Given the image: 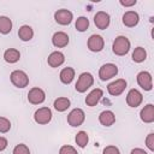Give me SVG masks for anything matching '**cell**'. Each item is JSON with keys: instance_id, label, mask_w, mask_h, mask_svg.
<instances>
[{"instance_id": "1", "label": "cell", "mask_w": 154, "mask_h": 154, "mask_svg": "<svg viewBox=\"0 0 154 154\" xmlns=\"http://www.w3.org/2000/svg\"><path fill=\"white\" fill-rule=\"evenodd\" d=\"M130 46H131V43H130V41H129L128 37H125V36H118L113 41L112 49H113V53L116 55L123 57V55H125V54L129 53Z\"/></svg>"}, {"instance_id": "2", "label": "cell", "mask_w": 154, "mask_h": 154, "mask_svg": "<svg viewBox=\"0 0 154 154\" xmlns=\"http://www.w3.org/2000/svg\"><path fill=\"white\" fill-rule=\"evenodd\" d=\"M93 83H94V77H93V75L89 73V72H83V73L79 75L78 79H77V82H76L75 88H76V90H77L78 93H85V91L93 85Z\"/></svg>"}, {"instance_id": "3", "label": "cell", "mask_w": 154, "mask_h": 154, "mask_svg": "<svg viewBox=\"0 0 154 154\" xmlns=\"http://www.w3.org/2000/svg\"><path fill=\"white\" fill-rule=\"evenodd\" d=\"M10 79H11V82H12V84L14 87L20 88V89L28 87V84H29V77L22 70H14V71H12L11 75H10Z\"/></svg>"}, {"instance_id": "4", "label": "cell", "mask_w": 154, "mask_h": 154, "mask_svg": "<svg viewBox=\"0 0 154 154\" xmlns=\"http://www.w3.org/2000/svg\"><path fill=\"white\" fill-rule=\"evenodd\" d=\"M84 119H85V114L82 108H73L67 114V123L73 128L81 126L84 123Z\"/></svg>"}, {"instance_id": "5", "label": "cell", "mask_w": 154, "mask_h": 154, "mask_svg": "<svg viewBox=\"0 0 154 154\" xmlns=\"http://www.w3.org/2000/svg\"><path fill=\"white\" fill-rule=\"evenodd\" d=\"M117 73H118V66L116 64H112V63L102 65L99 70V77L101 81L111 79L114 76H117Z\"/></svg>"}, {"instance_id": "6", "label": "cell", "mask_w": 154, "mask_h": 154, "mask_svg": "<svg viewBox=\"0 0 154 154\" xmlns=\"http://www.w3.org/2000/svg\"><path fill=\"white\" fill-rule=\"evenodd\" d=\"M52 111L48 107H41L38 109H36V112L34 113V120L40 124V125H45L48 124L52 120Z\"/></svg>"}, {"instance_id": "7", "label": "cell", "mask_w": 154, "mask_h": 154, "mask_svg": "<svg viewBox=\"0 0 154 154\" xmlns=\"http://www.w3.org/2000/svg\"><path fill=\"white\" fill-rule=\"evenodd\" d=\"M46 100V93L38 87H34L28 93V101L32 105H40Z\"/></svg>"}, {"instance_id": "8", "label": "cell", "mask_w": 154, "mask_h": 154, "mask_svg": "<svg viewBox=\"0 0 154 154\" xmlns=\"http://www.w3.org/2000/svg\"><path fill=\"white\" fill-rule=\"evenodd\" d=\"M87 46H88V49L91 51V52H101L105 47V40L102 38V36L100 35H91L89 38H88V42H87Z\"/></svg>"}, {"instance_id": "9", "label": "cell", "mask_w": 154, "mask_h": 154, "mask_svg": "<svg viewBox=\"0 0 154 154\" xmlns=\"http://www.w3.org/2000/svg\"><path fill=\"white\" fill-rule=\"evenodd\" d=\"M54 19L60 25H69L73 19V14L71 11H69L66 8H61L54 13Z\"/></svg>"}, {"instance_id": "10", "label": "cell", "mask_w": 154, "mask_h": 154, "mask_svg": "<svg viewBox=\"0 0 154 154\" xmlns=\"http://www.w3.org/2000/svg\"><path fill=\"white\" fill-rule=\"evenodd\" d=\"M125 88H126V81L123 78H118L107 85V90H108L109 95H112V96L120 95L125 90Z\"/></svg>"}, {"instance_id": "11", "label": "cell", "mask_w": 154, "mask_h": 154, "mask_svg": "<svg viewBox=\"0 0 154 154\" xmlns=\"http://www.w3.org/2000/svg\"><path fill=\"white\" fill-rule=\"evenodd\" d=\"M94 23L96 25L97 29H101V30H105L108 28L109 23H111V17L107 12L105 11H99L96 12V14L94 16Z\"/></svg>"}, {"instance_id": "12", "label": "cell", "mask_w": 154, "mask_h": 154, "mask_svg": "<svg viewBox=\"0 0 154 154\" xmlns=\"http://www.w3.org/2000/svg\"><path fill=\"white\" fill-rule=\"evenodd\" d=\"M142 101H143V95L141 94L140 90H137V89H130L129 90V93L126 95V103H128V106L136 108V107H138L142 103Z\"/></svg>"}, {"instance_id": "13", "label": "cell", "mask_w": 154, "mask_h": 154, "mask_svg": "<svg viewBox=\"0 0 154 154\" xmlns=\"http://www.w3.org/2000/svg\"><path fill=\"white\" fill-rule=\"evenodd\" d=\"M137 83L138 85L149 91L153 89V79H152V75L148 72V71H141L138 75H137Z\"/></svg>"}, {"instance_id": "14", "label": "cell", "mask_w": 154, "mask_h": 154, "mask_svg": "<svg viewBox=\"0 0 154 154\" xmlns=\"http://www.w3.org/2000/svg\"><path fill=\"white\" fill-rule=\"evenodd\" d=\"M69 35L64 31H57L53 34L52 36V43L54 47L57 48H63V47H66L69 45Z\"/></svg>"}, {"instance_id": "15", "label": "cell", "mask_w": 154, "mask_h": 154, "mask_svg": "<svg viewBox=\"0 0 154 154\" xmlns=\"http://www.w3.org/2000/svg\"><path fill=\"white\" fill-rule=\"evenodd\" d=\"M102 96H103L102 89H100V88L93 89V90L87 95V97H85V103H87V106H89V107L96 106V105L99 103V101L102 99Z\"/></svg>"}, {"instance_id": "16", "label": "cell", "mask_w": 154, "mask_h": 154, "mask_svg": "<svg viewBox=\"0 0 154 154\" xmlns=\"http://www.w3.org/2000/svg\"><path fill=\"white\" fill-rule=\"evenodd\" d=\"M140 22V16L135 11H126L123 14V24L128 28H134Z\"/></svg>"}, {"instance_id": "17", "label": "cell", "mask_w": 154, "mask_h": 154, "mask_svg": "<svg viewBox=\"0 0 154 154\" xmlns=\"http://www.w3.org/2000/svg\"><path fill=\"white\" fill-rule=\"evenodd\" d=\"M64 61H65V55L59 51L52 52L47 58V63L51 67H59L60 65L64 64Z\"/></svg>"}, {"instance_id": "18", "label": "cell", "mask_w": 154, "mask_h": 154, "mask_svg": "<svg viewBox=\"0 0 154 154\" xmlns=\"http://www.w3.org/2000/svg\"><path fill=\"white\" fill-rule=\"evenodd\" d=\"M140 117H141V120L149 124V123H153L154 122V105L153 103H148L146 105L141 112H140Z\"/></svg>"}, {"instance_id": "19", "label": "cell", "mask_w": 154, "mask_h": 154, "mask_svg": "<svg viewBox=\"0 0 154 154\" xmlns=\"http://www.w3.org/2000/svg\"><path fill=\"white\" fill-rule=\"evenodd\" d=\"M99 122L103 126H111V125H113L116 123V114L109 109L102 111L99 114Z\"/></svg>"}, {"instance_id": "20", "label": "cell", "mask_w": 154, "mask_h": 154, "mask_svg": "<svg viewBox=\"0 0 154 154\" xmlns=\"http://www.w3.org/2000/svg\"><path fill=\"white\" fill-rule=\"evenodd\" d=\"M4 59L8 64H14L20 59V53L16 48H8L4 52Z\"/></svg>"}, {"instance_id": "21", "label": "cell", "mask_w": 154, "mask_h": 154, "mask_svg": "<svg viewBox=\"0 0 154 154\" xmlns=\"http://www.w3.org/2000/svg\"><path fill=\"white\" fill-rule=\"evenodd\" d=\"M59 78L61 81V83L64 84H70L73 78H75V70L70 66L67 67H64L61 71H60V75H59Z\"/></svg>"}, {"instance_id": "22", "label": "cell", "mask_w": 154, "mask_h": 154, "mask_svg": "<svg viewBox=\"0 0 154 154\" xmlns=\"http://www.w3.org/2000/svg\"><path fill=\"white\" fill-rule=\"evenodd\" d=\"M18 37L22 40V41H30L32 37H34V30L31 26L29 25H22L18 30Z\"/></svg>"}, {"instance_id": "23", "label": "cell", "mask_w": 154, "mask_h": 154, "mask_svg": "<svg viewBox=\"0 0 154 154\" xmlns=\"http://www.w3.org/2000/svg\"><path fill=\"white\" fill-rule=\"evenodd\" d=\"M70 105H71V101H70L67 97H64V96L55 99V100H54V103H53L54 108H55L58 112H64V111H66V109L70 107Z\"/></svg>"}, {"instance_id": "24", "label": "cell", "mask_w": 154, "mask_h": 154, "mask_svg": "<svg viewBox=\"0 0 154 154\" xmlns=\"http://www.w3.org/2000/svg\"><path fill=\"white\" fill-rule=\"evenodd\" d=\"M12 30V20L6 16H0V34L7 35Z\"/></svg>"}, {"instance_id": "25", "label": "cell", "mask_w": 154, "mask_h": 154, "mask_svg": "<svg viewBox=\"0 0 154 154\" xmlns=\"http://www.w3.org/2000/svg\"><path fill=\"white\" fill-rule=\"evenodd\" d=\"M147 59V52L143 47H136L132 52V60L135 63H142Z\"/></svg>"}, {"instance_id": "26", "label": "cell", "mask_w": 154, "mask_h": 154, "mask_svg": "<svg viewBox=\"0 0 154 154\" xmlns=\"http://www.w3.org/2000/svg\"><path fill=\"white\" fill-rule=\"evenodd\" d=\"M75 141H76V144H77L78 147L84 148V147L88 144V142H89V136H88L87 131H83V130L78 131L77 135H76Z\"/></svg>"}, {"instance_id": "27", "label": "cell", "mask_w": 154, "mask_h": 154, "mask_svg": "<svg viewBox=\"0 0 154 154\" xmlns=\"http://www.w3.org/2000/svg\"><path fill=\"white\" fill-rule=\"evenodd\" d=\"M88 28H89V19L87 17H83V16L82 17H78L77 20H76V29H77V31L83 32Z\"/></svg>"}, {"instance_id": "28", "label": "cell", "mask_w": 154, "mask_h": 154, "mask_svg": "<svg viewBox=\"0 0 154 154\" xmlns=\"http://www.w3.org/2000/svg\"><path fill=\"white\" fill-rule=\"evenodd\" d=\"M10 129H11V122L5 117H0V134H6L10 131Z\"/></svg>"}, {"instance_id": "29", "label": "cell", "mask_w": 154, "mask_h": 154, "mask_svg": "<svg viewBox=\"0 0 154 154\" xmlns=\"http://www.w3.org/2000/svg\"><path fill=\"white\" fill-rule=\"evenodd\" d=\"M12 154H30V149L26 144L24 143H19L13 148Z\"/></svg>"}, {"instance_id": "30", "label": "cell", "mask_w": 154, "mask_h": 154, "mask_svg": "<svg viewBox=\"0 0 154 154\" xmlns=\"http://www.w3.org/2000/svg\"><path fill=\"white\" fill-rule=\"evenodd\" d=\"M59 154H78V153H77V150H76L75 147L69 146V144H65V146L60 147Z\"/></svg>"}, {"instance_id": "31", "label": "cell", "mask_w": 154, "mask_h": 154, "mask_svg": "<svg viewBox=\"0 0 154 154\" xmlns=\"http://www.w3.org/2000/svg\"><path fill=\"white\" fill-rule=\"evenodd\" d=\"M146 146L150 152H154V134L150 132L146 138Z\"/></svg>"}, {"instance_id": "32", "label": "cell", "mask_w": 154, "mask_h": 154, "mask_svg": "<svg viewBox=\"0 0 154 154\" xmlns=\"http://www.w3.org/2000/svg\"><path fill=\"white\" fill-rule=\"evenodd\" d=\"M102 154H120V150L116 146H107L103 148Z\"/></svg>"}, {"instance_id": "33", "label": "cell", "mask_w": 154, "mask_h": 154, "mask_svg": "<svg viewBox=\"0 0 154 154\" xmlns=\"http://www.w3.org/2000/svg\"><path fill=\"white\" fill-rule=\"evenodd\" d=\"M136 0H130V1H126V0H119V4L124 7H130V6H134L136 5Z\"/></svg>"}, {"instance_id": "34", "label": "cell", "mask_w": 154, "mask_h": 154, "mask_svg": "<svg viewBox=\"0 0 154 154\" xmlns=\"http://www.w3.org/2000/svg\"><path fill=\"white\" fill-rule=\"evenodd\" d=\"M7 140L5 138V137H2V136H0V152L1 150H4V149H6V147H7Z\"/></svg>"}, {"instance_id": "35", "label": "cell", "mask_w": 154, "mask_h": 154, "mask_svg": "<svg viewBox=\"0 0 154 154\" xmlns=\"http://www.w3.org/2000/svg\"><path fill=\"white\" fill-rule=\"evenodd\" d=\"M130 154H148V153L144 149H142V148H134L130 152Z\"/></svg>"}]
</instances>
